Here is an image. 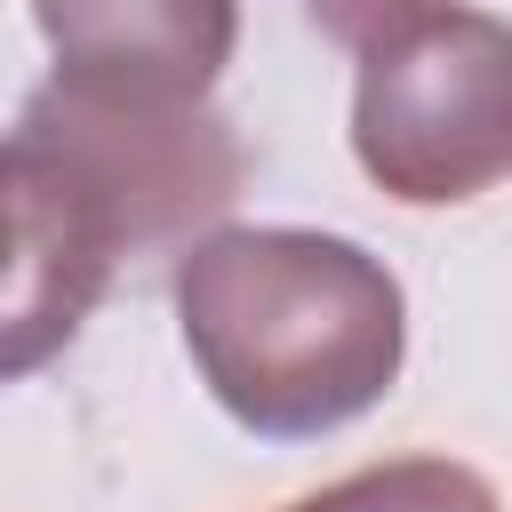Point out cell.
<instances>
[{
    "label": "cell",
    "instance_id": "6da1fadb",
    "mask_svg": "<svg viewBox=\"0 0 512 512\" xmlns=\"http://www.w3.org/2000/svg\"><path fill=\"white\" fill-rule=\"evenodd\" d=\"M176 328L216 408L256 440H320L368 416L408 360V296L360 240L224 224L176 256Z\"/></svg>",
    "mask_w": 512,
    "mask_h": 512
},
{
    "label": "cell",
    "instance_id": "7a4b0ae2",
    "mask_svg": "<svg viewBox=\"0 0 512 512\" xmlns=\"http://www.w3.org/2000/svg\"><path fill=\"white\" fill-rule=\"evenodd\" d=\"M8 176L64 200L112 256L192 240L240 200V144L208 104H152L48 80L8 128Z\"/></svg>",
    "mask_w": 512,
    "mask_h": 512
},
{
    "label": "cell",
    "instance_id": "3957f363",
    "mask_svg": "<svg viewBox=\"0 0 512 512\" xmlns=\"http://www.w3.org/2000/svg\"><path fill=\"white\" fill-rule=\"evenodd\" d=\"M352 160L400 208H456L512 176V24L432 8L352 80Z\"/></svg>",
    "mask_w": 512,
    "mask_h": 512
},
{
    "label": "cell",
    "instance_id": "277c9868",
    "mask_svg": "<svg viewBox=\"0 0 512 512\" xmlns=\"http://www.w3.org/2000/svg\"><path fill=\"white\" fill-rule=\"evenodd\" d=\"M56 80L152 104H200L240 40V0H32Z\"/></svg>",
    "mask_w": 512,
    "mask_h": 512
},
{
    "label": "cell",
    "instance_id": "5b68a950",
    "mask_svg": "<svg viewBox=\"0 0 512 512\" xmlns=\"http://www.w3.org/2000/svg\"><path fill=\"white\" fill-rule=\"evenodd\" d=\"M288 512H504L496 488L472 472V464H448V456H400V464H368V472H344L328 488H312L304 504Z\"/></svg>",
    "mask_w": 512,
    "mask_h": 512
}]
</instances>
